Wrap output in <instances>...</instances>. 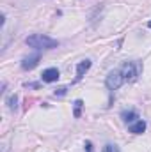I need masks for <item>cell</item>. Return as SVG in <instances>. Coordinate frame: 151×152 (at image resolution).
<instances>
[{"mask_svg":"<svg viewBox=\"0 0 151 152\" xmlns=\"http://www.w3.org/2000/svg\"><path fill=\"white\" fill-rule=\"evenodd\" d=\"M130 133H133V134H142L144 131H146V122L144 120H135V122H132L130 124Z\"/></svg>","mask_w":151,"mask_h":152,"instance_id":"cell-7","label":"cell"},{"mask_svg":"<svg viewBox=\"0 0 151 152\" xmlns=\"http://www.w3.org/2000/svg\"><path fill=\"white\" fill-rule=\"evenodd\" d=\"M73 104H75V112H73V115L78 118V117H80V112H82V106H84V103H82V99H76Z\"/></svg>","mask_w":151,"mask_h":152,"instance_id":"cell-9","label":"cell"},{"mask_svg":"<svg viewBox=\"0 0 151 152\" xmlns=\"http://www.w3.org/2000/svg\"><path fill=\"white\" fill-rule=\"evenodd\" d=\"M84 147H85V151H87V152H94V149H93V143H91V142H85V143H84Z\"/></svg>","mask_w":151,"mask_h":152,"instance_id":"cell-12","label":"cell"},{"mask_svg":"<svg viewBox=\"0 0 151 152\" xmlns=\"http://www.w3.org/2000/svg\"><path fill=\"white\" fill-rule=\"evenodd\" d=\"M121 75L124 78V81H128V83H132V81H135L141 73H142V64L141 62H124L123 66H121Z\"/></svg>","mask_w":151,"mask_h":152,"instance_id":"cell-2","label":"cell"},{"mask_svg":"<svg viewBox=\"0 0 151 152\" xmlns=\"http://www.w3.org/2000/svg\"><path fill=\"white\" fill-rule=\"evenodd\" d=\"M25 42L30 48H36V50H52V48H57L59 46V41L48 37V36H43V34L29 36V37L25 39Z\"/></svg>","mask_w":151,"mask_h":152,"instance_id":"cell-1","label":"cell"},{"mask_svg":"<svg viewBox=\"0 0 151 152\" xmlns=\"http://www.w3.org/2000/svg\"><path fill=\"white\" fill-rule=\"evenodd\" d=\"M123 83H124V78H123V75H121V71H119V69L110 71L109 76H107V80H105V85H107V88H109V90H117Z\"/></svg>","mask_w":151,"mask_h":152,"instance_id":"cell-3","label":"cell"},{"mask_svg":"<svg viewBox=\"0 0 151 152\" xmlns=\"http://www.w3.org/2000/svg\"><path fill=\"white\" fill-rule=\"evenodd\" d=\"M66 90H68V88H66V87H62V88H59V90L55 92V96H64V94H66Z\"/></svg>","mask_w":151,"mask_h":152,"instance_id":"cell-13","label":"cell"},{"mask_svg":"<svg viewBox=\"0 0 151 152\" xmlns=\"http://www.w3.org/2000/svg\"><path fill=\"white\" fill-rule=\"evenodd\" d=\"M148 27H150V28H151V21H148Z\"/></svg>","mask_w":151,"mask_h":152,"instance_id":"cell-14","label":"cell"},{"mask_svg":"<svg viewBox=\"0 0 151 152\" xmlns=\"http://www.w3.org/2000/svg\"><path fill=\"white\" fill-rule=\"evenodd\" d=\"M91 69V60H82V62H78L76 64V81H80L82 78H84V75L87 73Z\"/></svg>","mask_w":151,"mask_h":152,"instance_id":"cell-6","label":"cell"},{"mask_svg":"<svg viewBox=\"0 0 151 152\" xmlns=\"http://www.w3.org/2000/svg\"><path fill=\"white\" fill-rule=\"evenodd\" d=\"M101 152H119V149L114 145V143H107L105 147H103V151Z\"/></svg>","mask_w":151,"mask_h":152,"instance_id":"cell-10","label":"cell"},{"mask_svg":"<svg viewBox=\"0 0 151 152\" xmlns=\"http://www.w3.org/2000/svg\"><path fill=\"white\" fill-rule=\"evenodd\" d=\"M16 103H18V97L16 96H11L9 97V108L11 110H16Z\"/></svg>","mask_w":151,"mask_h":152,"instance_id":"cell-11","label":"cell"},{"mask_svg":"<svg viewBox=\"0 0 151 152\" xmlns=\"http://www.w3.org/2000/svg\"><path fill=\"white\" fill-rule=\"evenodd\" d=\"M121 117H123V120H124L126 124H132V122H135V118H139V115H137L135 110H124V112L121 113Z\"/></svg>","mask_w":151,"mask_h":152,"instance_id":"cell-8","label":"cell"},{"mask_svg":"<svg viewBox=\"0 0 151 152\" xmlns=\"http://www.w3.org/2000/svg\"><path fill=\"white\" fill-rule=\"evenodd\" d=\"M39 60H41V55H39V53H34V55H30V57H25V58L21 60V67H23L25 71L34 69V67L38 66Z\"/></svg>","mask_w":151,"mask_h":152,"instance_id":"cell-5","label":"cell"},{"mask_svg":"<svg viewBox=\"0 0 151 152\" xmlns=\"http://www.w3.org/2000/svg\"><path fill=\"white\" fill-rule=\"evenodd\" d=\"M43 81H46V83H53V81H57L59 78H61V73H59V69L57 67H50V69H44L43 71Z\"/></svg>","mask_w":151,"mask_h":152,"instance_id":"cell-4","label":"cell"}]
</instances>
